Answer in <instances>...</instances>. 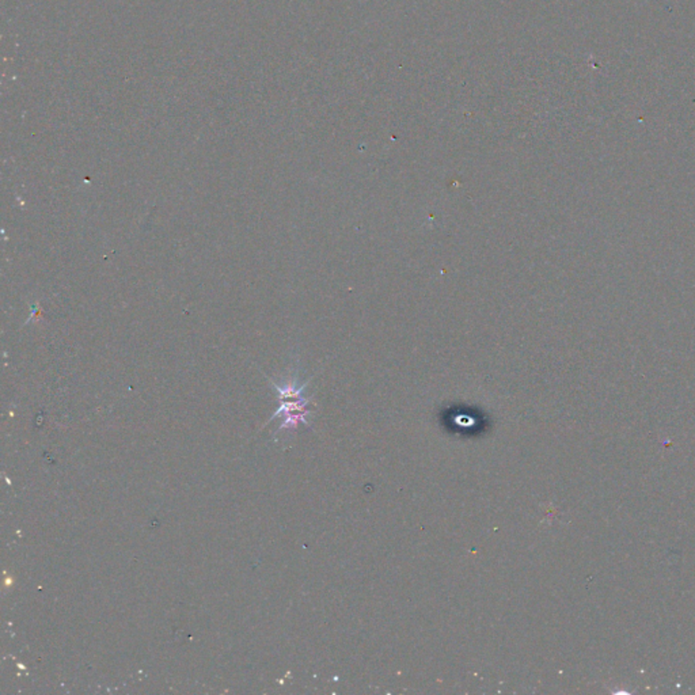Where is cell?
<instances>
[{"label": "cell", "mask_w": 695, "mask_h": 695, "mask_svg": "<svg viewBox=\"0 0 695 695\" xmlns=\"http://www.w3.org/2000/svg\"><path fill=\"white\" fill-rule=\"evenodd\" d=\"M272 385L276 388L277 393H279V399L282 401L279 411L272 417V419H276L279 416L284 417V421H282L280 429H282V428L292 429V428H297L299 422H303V424L308 427L310 424L306 420V416L310 414V411L307 409L308 402L310 401L303 397V391H305L306 386L308 385V380L305 385L300 386H298L297 380L285 383L284 386L276 385L274 382H272Z\"/></svg>", "instance_id": "1"}]
</instances>
